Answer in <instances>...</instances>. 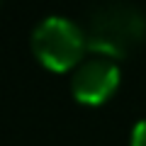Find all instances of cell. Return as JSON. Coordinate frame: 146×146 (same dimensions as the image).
Instances as JSON below:
<instances>
[{"label":"cell","instance_id":"6da1fadb","mask_svg":"<svg viewBox=\"0 0 146 146\" xmlns=\"http://www.w3.org/2000/svg\"><path fill=\"white\" fill-rule=\"evenodd\" d=\"M83 32L88 51L117 61L129 56L144 42L146 15L129 3H107L93 10Z\"/></svg>","mask_w":146,"mask_h":146},{"label":"cell","instance_id":"7a4b0ae2","mask_svg":"<svg viewBox=\"0 0 146 146\" xmlns=\"http://www.w3.org/2000/svg\"><path fill=\"white\" fill-rule=\"evenodd\" d=\"M32 51L46 71L66 73L83 61L88 51L80 25L61 15H49L32 29Z\"/></svg>","mask_w":146,"mask_h":146},{"label":"cell","instance_id":"3957f363","mask_svg":"<svg viewBox=\"0 0 146 146\" xmlns=\"http://www.w3.org/2000/svg\"><path fill=\"white\" fill-rule=\"evenodd\" d=\"M119 80H122V73L115 58L93 56L76 66L71 76V93L78 102L98 107L117 93Z\"/></svg>","mask_w":146,"mask_h":146},{"label":"cell","instance_id":"277c9868","mask_svg":"<svg viewBox=\"0 0 146 146\" xmlns=\"http://www.w3.org/2000/svg\"><path fill=\"white\" fill-rule=\"evenodd\" d=\"M129 146H146V117H144V119H139L134 127H131Z\"/></svg>","mask_w":146,"mask_h":146}]
</instances>
